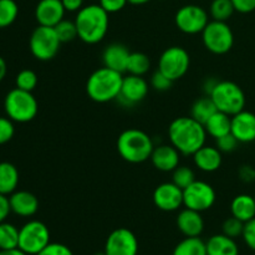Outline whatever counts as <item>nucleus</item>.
I'll return each mask as SVG.
<instances>
[{
	"instance_id": "obj_1",
	"label": "nucleus",
	"mask_w": 255,
	"mask_h": 255,
	"mask_svg": "<svg viewBox=\"0 0 255 255\" xmlns=\"http://www.w3.org/2000/svg\"><path fill=\"white\" fill-rule=\"evenodd\" d=\"M207 136L204 125L192 116L178 117L168 127L169 142L183 156H193L206 144Z\"/></svg>"
},
{
	"instance_id": "obj_2",
	"label": "nucleus",
	"mask_w": 255,
	"mask_h": 255,
	"mask_svg": "<svg viewBox=\"0 0 255 255\" xmlns=\"http://www.w3.org/2000/svg\"><path fill=\"white\" fill-rule=\"evenodd\" d=\"M79 39L89 45L101 42L109 31V12L100 4L85 5L75 17Z\"/></svg>"
},
{
	"instance_id": "obj_3",
	"label": "nucleus",
	"mask_w": 255,
	"mask_h": 255,
	"mask_svg": "<svg viewBox=\"0 0 255 255\" xmlns=\"http://www.w3.org/2000/svg\"><path fill=\"white\" fill-rule=\"evenodd\" d=\"M124 76L121 72L104 66L95 70L86 82V92L90 99L99 104L117 100L121 92Z\"/></svg>"
},
{
	"instance_id": "obj_4",
	"label": "nucleus",
	"mask_w": 255,
	"mask_h": 255,
	"mask_svg": "<svg viewBox=\"0 0 255 255\" xmlns=\"http://www.w3.org/2000/svg\"><path fill=\"white\" fill-rule=\"evenodd\" d=\"M154 146L152 137L138 128L126 129L117 138V151L129 163L146 162L151 158Z\"/></svg>"
},
{
	"instance_id": "obj_5",
	"label": "nucleus",
	"mask_w": 255,
	"mask_h": 255,
	"mask_svg": "<svg viewBox=\"0 0 255 255\" xmlns=\"http://www.w3.org/2000/svg\"><path fill=\"white\" fill-rule=\"evenodd\" d=\"M4 110L11 121L26 124L36 117L39 105L32 92L15 87L5 96Z\"/></svg>"
},
{
	"instance_id": "obj_6",
	"label": "nucleus",
	"mask_w": 255,
	"mask_h": 255,
	"mask_svg": "<svg viewBox=\"0 0 255 255\" xmlns=\"http://www.w3.org/2000/svg\"><path fill=\"white\" fill-rule=\"evenodd\" d=\"M217 110L234 116L246 107V95L242 87L233 81H218L209 95Z\"/></svg>"
},
{
	"instance_id": "obj_7",
	"label": "nucleus",
	"mask_w": 255,
	"mask_h": 255,
	"mask_svg": "<svg viewBox=\"0 0 255 255\" xmlns=\"http://www.w3.org/2000/svg\"><path fill=\"white\" fill-rule=\"evenodd\" d=\"M61 44L55 27L42 25L35 27L29 40L30 51L39 61H50L54 59L59 52Z\"/></svg>"
},
{
	"instance_id": "obj_8",
	"label": "nucleus",
	"mask_w": 255,
	"mask_h": 255,
	"mask_svg": "<svg viewBox=\"0 0 255 255\" xmlns=\"http://www.w3.org/2000/svg\"><path fill=\"white\" fill-rule=\"evenodd\" d=\"M202 41L209 52L224 55L231 51L234 45L233 30L227 21L212 20L202 31Z\"/></svg>"
},
{
	"instance_id": "obj_9",
	"label": "nucleus",
	"mask_w": 255,
	"mask_h": 255,
	"mask_svg": "<svg viewBox=\"0 0 255 255\" xmlns=\"http://www.w3.org/2000/svg\"><path fill=\"white\" fill-rule=\"evenodd\" d=\"M50 243V231L40 221H30L19 229V248L27 255L39 254Z\"/></svg>"
},
{
	"instance_id": "obj_10",
	"label": "nucleus",
	"mask_w": 255,
	"mask_h": 255,
	"mask_svg": "<svg viewBox=\"0 0 255 255\" xmlns=\"http://www.w3.org/2000/svg\"><path fill=\"white\" fill-rule=\"evenodd\" d=\"M191 56L182 46H171L162 52L158 61V70L172 81L182 79L188 72Z\"/></svg>"
},
{
	"instance_id": "obj_11",
	"label": "nucleus",
	"mask_w": 255,
	"mask_h": 255,
	"mask_svg": "<svg viewBox=\"0 0 255 255\" xmlns=\"http://www.w3.org/2000/svg\"><path fill=\"white\" fill-rule=\"evenodd\" d=\"M174 22H176V26L184 34H202L204 27L209 22L208 12L199 5H184L177 10Z\"/></svg>"
},
{
	"instance_id": "obj_12",
	"label": "nucleus",
	"mask_w": 255,
	"mask_h": 255,
	"mask_svg": "<svg viewBox=\"0 0 255 255\" xmlns=\"http://www.w3.org/2000/svg\"><path fill=\"white\" fill-rule=\"evenodd\" d=\"M216 191L204 181H194L183 189V206L197 212L211 209L216 203Z\"/></svg>"
},
{
	"instance_id": "obj_13",
	"label": "nucleus",
	"mask_w": 255,
	"mask_h": 255,
	"mask_svg": "<svg viewBox=\"0 0 255 255\" xmlns=\"http://www.w3.org/2000/svg\"><path fill=\"white\" fill-rule=\"evenodd\" d=\"M104 251L107 255H137L138 241L129 229L117 228L107 237Z\"/></svg>"
},
{
	"instance_id": "obj_14",
	"label": "nucleus",
	"mask_w": 255,
	"mask_h": 255,
	"mask_svg": "<svg viewBox=\"0 0 255 255\" xmlns=\"http://www.w3.org/2000/svg\"><path fill=\"white\" fill-rule=\"evenodd\" d=\"M148 90V82L143 76L128 74V76L124 77L121 92L117 97V101L125 107H132L146 99Z\"/></svg>"
},
{
	"instance_id": "obj_15",
	"label": "nucleus",
	"mask_w": 255,
	"mask_h": 255,
	"mask_svg": "<svg viewBox=\"0 0 255 255\" xmlns=\"http://www.w3.org/2000/svg\"><path fill=\"white\" fill-rule=\"evenodd\" d=\"M153 203L163 212L178 211L183 206V189L173 182L159 184L153 192Z\"/></svg>"
},
{
	"instance_id": "obj_16",
	"label": "nucleus",
	"mask_w": 255,
	"mask_h": 255,
	"mask_svg": "<svg viewBox=\"0 0 255 255\" xmlns=\"http://www.w3.org/2000/svg\"><path fill=\"white\" fill-rule=\"evenodd\" d=\"M64 5L61 0H40L35 6V19L42 26L55 27L65 16Z\"/></svg>"
},
{
	"instance_id": "obj_17",
	"label": "nucleus",
	"mask_w": 255,
	"mask_h": 255,
	"mask_svg": "<svg viewBox=\"0 0 255 255\" xmlns=\"http://www.w3.org/2000/svg\"><path fill=\"white\" fill-rule=\"evenodd\" d=\"M231 133L239 143H251L255 141V114L251 111L238 112L232 116Z\"/></svg>"
},
{
	"instance_id": "obj_18",
	"label": "nucleus",
	"mask_w": 255,
	"mask_h": 255,
	"mask_svg": "<svg viewBox=\"0 0 255 255\" xmlns=\"http://www.w3.org/2000/svg\"><path fill=\"white\" fill-rule=\"evenodd\" d=\"M181 153L172 144H158L154 146L151 154V162L156 169L161 172H173L179 166Z\"/></svg>"
},
{
	"instance_id": "obj_19",
	"label": "nucleus",
	"mask_w": 255,
	"mask_h": 255,
	"mask_svg": "<svg viewBox=\"0 0 255 255\" xmlns=\"http://www.w3.org/2000/svg\"><path fill=\"white\" fill-rule=\"evenodd\" d=\"M9 202L12 213L22 218L32 217L39 209V199L31 192L15 191L9 196Z\"/></svg>"
},
{
	"instance_id": "obj_20",
	"label": "nucleus",
	"mask_w": 255,
	"mask_h": 255,
	"mask_svg": "<svg viewBox=\"0 0 255 255\" xmlns=\"http://www.w3.org/2000/svg\"><path fill=\"white\" fill-rule=\"evenodd\" d=\"M129 55L131 52L128 47L120 42H114V44H110L102 52V62H104V66L124 74L127 70Z\"/></svg>"
},
{
	"instance_id": "obj_21",
	"label": "nucleus",
	"mask_w": 255,
	"mask_h": 255,
	"mask_svg": "<svg viewBox=\"0 0 255 255\" xmlns=\"http://www.w3.org/2000/svg\"><path fill=\"white\" fill-rule=\"evenodd\" d=\"M177 227L184 237H201L204 231V221L201 212L186 208L177 216Z\"/></svg>"
},
{
	"instance_id": "obj_22",
	"label": "nucleus",
	"mask_w": 255,
	"mask_h": 255,
	"mask_svg": "<svg viewBox=\"0 0 255 255\" xmlns=\"http://www.w3.org/2000/svg\"><path fill=\"white\" fill-rule=\"evenodd\" d=\"M192 157L197 168L207 173L218 171L223 162L222 152L216 146H207V144L199 148Z\"/></svg>"
},
{
	"instance_id": "obj_23",
	"label": "nucleus",
	"mask_w": 255,
	"mask_h": 255,
	"mask_svg": "<svg viewBox=\"0 0 255 255\" xmlns=\"http://www.w3.org/2000/svg\"><path fill=\"white\" fill-rule=\"evenodd\" d=\"M208 255H239V247L233 238L226 234L212 236L206 242Z\"/></svg>"
},
{
	"instance_id": "obj_24",
	"label": "nucleus",
	"mask_w": 255,
	"mask_h": 255,
	"mask_svg": "<svg viewBox=\"0 0 255 255\" xmlns=\"http://www.w3.org/2000/svg\"><path fill=\"white\" fill-rule=\"evenodd\" d=\"M231 213L232 216L244 223L255 218L254 197L249 196V194H239V196L234 197L231 203Z\"/></svg>"
},
{
	"instance_id": "obj_25",
	"label": "nucleus",
	"mask_w": 255,
	"mask_h": 255,
	"mask_svg": "<svg viewBox=\"0 0 255 255\" xmlns=\"http://www.w3.org/2000/svg\"><path fill=\"white\" fill-rule=\"evenodd\" d=\"M207 134L213 137L214 139L221 138L226 134L231 133L232 129V116L224 114V112L217 111L212 115L211 119L204 124Z\"/></svg>"
},
{
	"instance_id": "obj_26",
	"label": "nucleus",
	"mask_w": 255,
	"mask_h": 255,
	"mask_svg": "<svg viewBox=\"0 0 255 255\" xmlns=\"http://www.w3.org/2000/svg\"><path fill=\"white\" fill-rule=\"evenodd\" d=\"M19 184V171L10 162H0V194L10 196Z\"/></svg>"
},
{
	"instance_id": "obj_27",
	"label": "nucleus",
	"mask_w": 255,
	"mask_h": 255,
	"mask_svg": "<svg viewBox=\"0 0 255 255\" xmlns=\"http://www.w3.org/2000/svg\"><path fill=\"white\" fill-rule=\"evenodd\" d=\"M217 111L218 110H217L212 97L208 95H204L203 97H199L198 100H196L194 104L192 105L191 116L198 122H201L202 125H204L211 119L212 115L216 114Z\"/></svg>"
},
{
	"instance_id": "obj_28",
	"label": "nucleus",
	"mask_w": 255,
	"mask_h": 255,
	"mask_svg": "<svg viewBox=\"0 0 255 255\" xmlns=\"http://www.w3.org/2000/svg\"><path fill=\"white\" fill-rule=\"evenodd\" d=\"M172 255H208L206 242L199 237H186L177 244Z\"/></svg>"
},
{
	"instance_id": "obj_29",
	"label": "nucleus",
	"mask_w": 255,
	"mask_h": 255,
	"mask_svg": "<svg viewBox=\"0 0 255 255\" xmlns=\"http://www.w3.org/2000/svg\"><path fill=\"white\" fill-rule=\"evenodd\" d=\"M19 248V229L11 223H0V251Z\"/></svg>"
},
{
	"instance_id": "obj_30",
	"label": "nucleus",
	"mask_w": 255,
	"mask_h": 255,
	"mask_svg": "<svg viewBox=\"0 0 255 255\" xmlns=\"http://www.w3.org/2000/svg\"><path fill=\"white\" fill-rule=\"evenodd\" d=\"M151 69V60L143 52H131L128 57L127 70L129 75L136 76H144Z\"/></svg>"
},
{
	"instance_id": "obj_31",
	"label": "nucleus",
	"mask_w": 255,
	"mask_h": 255,
	"mask_svg": "<svg viewBox=\"0 0 255 255\" xmlns=\"http://www.w3.org/2000/svg\"><path fill=\"white\" fill-rule=\"evenodd\" d=\"M236 9L232 0H213L209 7V14L212 19L217 21H227L231 19Z\"/></svg>"
},
{
	"instance_id": "obj_32",
	"label": "nucleus",
	"mask_w": 255,
	"mask_h": 255,
	"mask_svg": "<svg viewBox=\"0 0 255 255\" xmlns=\"http://www.w3.org/2000/svg\"><path fill=\"white\" fill-rule=\"evenodd\" d=\"M19 15V6L15 0H0V29L12 25Z\"/></svg>"
},
{
	"instance_id": "obj_33",
	"label": "nucleus",
	"mask_w": 255,
	"mask_h": 255,
	"mask_svg": "<svg viewBox=\"0 0 255 255\" xmlns=\"http://www.w3.org/2000/svg\"><path fill=\"white\" fill-rule=\"evenodd\" d=\"M196 181V174L193 169L188 166H178L172 172V182L179 188L184 189Z\"/></svg>"
},
{
	"instance_id": "obj_34",
	"label": "nucleus",
	"mask_w": 255,
	"mask_h": 255,
	"mask_svg": "<svg viewBox=\"0 0 255 255\" xmlns=\"http://www.w3.org/2000/svg\"><path fill=\"white\" fill-rule=\"evenodd\" d=\"M55 30H56V34L61 42H71L74 41L76 37H79L75 20L74 21L66 19L61 20V21L55 26Z\"/></svg>"
},
{
	"instance_id": "obj_35",
	"label": "nucleus",
	"mask_w": 255,
	"mask_h": 255,
	"mask_svg": "<svg viewBox=\"0 0 255 255\" xmlns=\"http://www.w3.org/2000/svg\"><path fill=\"white\" fill-rule=\"evenodd\" d=\"M37 81H39V79H37L36 72H34L32 70L25 69L21 70V71L16 75L15 85H16L17 89L32 92L35 90V87L37 86Z\"/></svg>"
},
{
	"instance_id": "obj_36",
	"label": "nucleus",
	"mask_w": 255,
	"mask_h": 255,
	"mask_svg": "<svg viewBox=\"0 0 255 255\" xmlns=\"http://www.w3.org/2000/svg\"><path fill=\"white\" fill-rule=\"evenodd\" d=\"M222 231H223V234L231 237V238L236 239L238 237L243 236L244 231V222L239 221L238 218L232 216L231 218L226 219L222 226Z\"/></svg>"
},
{
	"instance_id": "obj_37",
	"label": "nucleus",
	"mask_w": 255,
	"mask_h": 255,
	"mask_svg": "<svg viewBox=\"0 0 255 255\" xmlns=\"http://www.w3.org/2000/svg\"><path fill=\"white\" fill-rule=\"evenodd\" d=\"M14 121L9 117H0V144H5L14 137Z\"/></svg>"
},
{
	"instance_id": "obj_38",
	"label": "nucleus",
	"mask_w": 255,
	"mask_h": 255,
	"mask_svg": "<svg viewBox=\"0 0 255 255\" xmlns=\"http://www.w3.org/2000/svg\"><path fill=\"white\" fill-rule=\"evenodd\" d=\"M238 144L239 141L232 133H228L226 136L221 137V138L216 139V147L222 153H231V152L236 151Z\"/></svg>"
},
{
	"instance_id": "obj_39",
	"label": "nucleus",
	"mask_w": 255,
	"mask_h": 255,
	"mask_svg": "<svg viewBox=\"0 0 255 255\" xmlns=\"http://www.w3.org/2000/svg\"><path fill=\"white\" fill-rule=\"evenodd\" d=\"M173 85V81L166 76L163 72L157 70L153 75L151 76V86L153 87L156 91H167Z\"/></svg>"
},
{
	"instance_id": "obj_40",
	"label": "nucleus",
	"mask_w": 255,
	"mask_h": 255,
	"mask_svg": "<svg viewBox=\"0 0 255 255\" xmlns=\"http://www.w3.org/2000/svg\"><path fill=\"white\" fill-rule=\"evenodd\" d=\"M36 255H74L71 249L61 243H51L50 242L39 254Z\"/></svg>"
},
{
	"instance_id": "obj_41",
	"label": "nucleus",
	"mask_w": 255,
	"mask_h": 255,
	"mask_svg": "<svg viewBox=\"0 0 255 255\" xmlns=\"http://www.w3.org/2000/svg\"><path fill=\"white\" fill-rule=\"evenodd\" d=\"M243 239L244 243L255 252V218L251 219L247 223H244V231H243Z\"/></svg>"
},
{
	"instance_id": "obj_42",
	"label": "nucleus",
	"mask_w": 255,
	"mask_h": 255,
	"mask_svg": "<svg viewBox=\"0 0 255 255\" xmlns=\"http://www.w3.org/2000/svg\"><path fill=\"white\" fill-rule=\"evenodd\" d=\"M127 0H100L99 4L101 5L102 9L106 10L109 14H114V12H119L126 6Z\"/></svg>"
},
{
	"instance_id": "obj_43",
	"label": "nucleus",
	"mask_w": 255,
	"mask_h": 255,
	"mask_svg": "<svg viewBox=\"0 0 255 255\" xmlns=\"http://www.w3.org/2000/svg\"><path fill=\"white\" fill-rule=\"evenodd\" d=\"M236 11L241 14H249L255 10V0H232Z\"/></svg>"
},
{
	"instance_id": "obj_44",
	"label": "nucleus",
	"mask_w": 255,
	"mask_h": 255,
	"mask_svg": "<svg viewBox=\"0 0 255 255\" xmlns=\"http://www.w3.org/2000/svg\"><path fill=\"white\" fill-rule=\"evenodd\" d=\"M10 213H11V208H10L9 197L0 194V223L6 221Z\"/></svg>"
},
{
	"instance_id": "obj_45",
	"label": "nucleus",
	"mask_w": 255,
	"mask_h": 255,
	"mask_svg": "<svg viewBox=\"0 0 255 255\" xmlns=\"http://www.w3.org/2000/svg\"><path fill=\"white\" fill-rule=\"evenodd\" d=\"M65 10L69 12H77L84 7V0H61Z\"/></svg>"
},
{
	"instance_id": "obj_46",
	"label": "nucleus",
	"mask_w": 255,
	"mask_h": 255,
	"mask_svg": "<svg viewBox=\"0 0 255 255\" xmlns=\"http://www.w3.org/2000/svg\"><path fill=\"white\" fill-rule=\"evenodd\" d=\"M218 84V80L213 79V77H209V79H206V81L203 82V92L204 95H211L212 91L214 90L216 85Z\"/></svg>"
},
{
	"instance_id": "obj_47",
	"label": "nucleus",
	"mask_w": 255,
	"mask_h": 255,
	"mask_svg": "<svg viewBox=\"0 0 255 255\" xmlns=\"http://www.w3.org/2000/svg\"><path fill=\"white\" fill-rule=\"evenodd\" d=\"M0 255H27V254L24 253L20 248H14V249H5V251H0Z\"/></svg>"
},
{
	"instance_id": "obj_48",
	"label": "nucleus",
	"mask_w": 255,
	"mask_h": 255,
	"mask_svg": "<svg viewBox=\"0 0 255 255\" xmlns=\"http://www.w3.org/2000/svg\"><path fill=\"white\" fill-rule=\"evenodd\" d=\"M6 72H7L6 62H5V60L0 56V82L5 79V76H6Z\"/></svg>"
},
{
	"instance_id": "obj_49",
	"label": "nucleus",
	"mask_w": 255,
	"mask_h": 255,
	"mask_svg": "<svg viewBox=\"0 0 255 255\" xmlns=\"http://www.w3.org/2000/svg\"><path fill=\"white\" fill-rule=\"evenodd\" d=\"M127 1H128V4L132 5H144L151 1V0H127Z\"/></svg>"
},
{
	"instance_id": "obj_50",
	"label": "nucleus",
	"mask_w": 255,
	"mask_h": 255,
	"mask_svg": "<svg viewBox=\"0 0 255 255\" xmlns=\"http://www.w3.org/2000/svg\"><path fill=\"white\" fill-rule=\"evenodd\" d=\"M94 255H107V254L105 253V251H104V252H99V253H96V254H94Z\"/></svg>"
},
{
	"instance_id": "obj_51",
	"label": "nucleus",
	"mask_w": 255,
	"mask_h": 255,
	"mask_svg": "<svg viewBox=\"0 0 255 255\" xmlns=\"http://www.w3.org/2000/svg\"><path fill=\"white\" fill-rule=\"evenodd\" d=\"M254 199H255V196H254Z\"/></svg>"
}]
</instances>
